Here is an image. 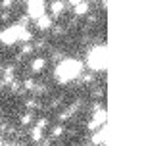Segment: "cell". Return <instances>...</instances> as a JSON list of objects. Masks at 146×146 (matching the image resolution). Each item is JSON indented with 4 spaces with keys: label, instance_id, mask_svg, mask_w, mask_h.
Masks as SVG:
<instances>
[{
    "label": "cell",
    "instance_id": "6da1fadb",
    "mask_svg": "<svg viewBox=\"0 0 146 146\" xmlns=\"http://www.w3.org/2000/svg\"><path fill=\"white\" fill-rule=\"evenodd\" d=\"M42 10H44V4L42 2H33V4H29V15H33V17H42Z\"/></svg>",
    "mask_w": 146,
    "mask_h": 146
},
{
    "label": "cell",
    "instance_id": "7a4b0ae2",
    "mask_svg": "<svg viewBox=\"0 0 146 146\" xmlns=\"http://www.w3.org/2000/svg\"><path fill=\"white\" fill-rule=\"evenodd\" d=\"M50 17H46V15H42V17H38V25H40V29H48L50 27Z\"/></svg>",
    "mask_w": 146,
    "mask_h": 146
},
{
    "label": "cell",
    "instance_id": "3957f363",
    "mask_svg": "<svg viewBox=\"0 0 146 146\" xmlns=\"http://www.w3.org/2000/svg\"><path fill=\"white\" fill-rule=\"evenodd\" d=\"M44 67V60H35V64H33V69L35 71H40Z\"/></svg>",
    "mask_w": 146,
    "mask_h": 146
},
{
    "label": "cell",
    "instance_id": "277c9868",
    "mask_svg": "<svg viewBox=\"0 0 146 146\" xmlns=\"http://www.w3.org/2000/svg\"><path fill=\"white\" fill-rule=\"evenodd\" d=\"M31 119H33V115H29V113H27V115H23V117H21V123H29Z\"/></svg>",
    "mask_w": 146,
    "mask_h": 146
}]
</instances>
